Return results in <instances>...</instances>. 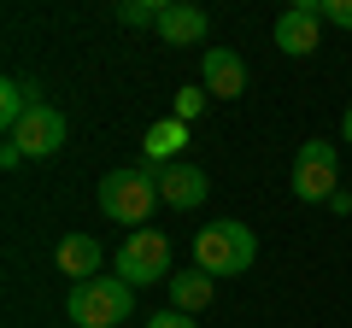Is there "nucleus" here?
<instances>
[{
  "label": "nucleus",
  "instance_id": "1",
  "mask_svg": "<svg viewBox=\"0 0 352 328\" xmlns=\"http://www.w3.org/2000/svg\"><path fill=\"white\" fill-rule=\"evenodd\" d=\"M159 176H164V164H135V170H112V176H100V211L112 217V223L124 229H147L153 205H164L159 194Z\"/></svg>",
  "mask_w": 352,
  "mask_h": 328
},
{
  "label": "nucleus",
  "instance_id": "2",
  "mask_svg": "<svg viewBox=\"0 0 352 328\" xmlns=\"http://www.w3.org/2000/svg\"><path fill=\"white\" fill-rule=\"evenodd\" d=\"M252 258H258V235L247 223H235V217H217V223H206L194 235V270H206L212 281L252 270Z\"/></svg>",
  "mask_w": 352,
  "mask_h": 328
},
{
  "label": "nucleus",
  "instance_id": "3",
  "mask_svg": "<svg viewBox=\"0 0 352 328\" xmlns=\"http://www.w3.org/2000/svg\"><path fill=\"white\" fill-rule=\"evenodd\" d=\"M65 311H71L76 328H118V323H129V311H135V288H129L124 276L76 281L71 299H65Z\"/></svg>",
  "mask_w": 352,
  "mask_h": 328
},
{
  "label": "nucleus",
  "instance_id": "4",
  "mask_svg": "<svg viewBox=\"0 0 352 328\" xmlns=\"http://www.w3.org/2000/svg\"><path fill=\"white\" fill-rule=\"evenodd\" d=\"M294 194H300L305 205H317V200H335L340 194V152H335V141H305L300 152H294Z\"/></svg>",
  "mask_w": 352,
  "mask_h": 328
},
{
  "label": "nucleus",
  "instance_id": "5",
  "mask_svg": "<svg viewBox=\"0 0 352 328\" xmlns=\"http://www.w3.org/2000/svg\"><path fill=\"white\" fill-rule=\"evenodd\" d=\"M118 276L129 288H147V281H170V240L159 229H135V235L118 246Z\"/></svg>",
  "mask_w": 352,
  "mask_h": 328
},
{
  "label": "nucleus",
  "instance_id": "6",
  "mask_svg": "<svg viewBox=\"0 0 352 328\" xmlns=\"http://www.w3.org/2000/svg\"><path fill=\"white\" fill-rule=\"evenodd\" d=\"M65 135H71V124H65V112H53V106L41 100L36 112L24 117V124H18L12 135H6V141H18V147H24V159H53V152L65 147Z\"/></svg>",
  "mask_w": 352,
  "mask_h": 328
},
{
  "label": "nucleus",
  "instance_id": "7",
  "mask_svg": "<svg viewBox=\"0 0 352 328\" xmlns=\"http://www.w3.org/2000/svg\"><path fill=\"white\" fill-rule=\"evenodd\" d=\"M200 89L212 94V100H241V94H247V59H241L235 47H206Z\"/></svg>",
  "mask_w": 352,
  "mask_h": 328
},
{
  "label": "nucleus",
  "instance_id": "8",
  "mask_svg": "<svg viewBox=\"0 0 352 328\" xmlns=\"http://www.w3.org/2000/svg\"><path fill=\"white\" fill-rule=\"evenodd\" d=\"M317 24H323V0H294L288 12L276 18V47L288 53V59L317 53Z\"/></svg>",
  "mask_w": 352,
  "mask_h": 328
},
{
  "label": "nucleus",
  "instance_id": "9",
  "mask_svg": "<svg viewBox=\"0 0 352 328\" xmlns=\"http://www.w3.org/2000/svg\"><path fill=\"white\" fill-rule=\"evenodd\" d=\"M159 194H164V205H176V211H194V205H206L212 182H206V170H200V164H164Z\"/></svg>",
  "mask_w": 352,
  "mask_h": 328
},
{
  "label": "nucleus",
  "instance_id": "10",
  "mask_svg": "<svg viewBox=\"0 0 352 328\" xmlns=\"http://www.w3.org/2000/svg\"><path fill=\"white\" fill-rule=\"evenodd\" d=\"M53 258H59V270L71 276V288H76V281H94L100 264H106V253H100V240H94V235H65Z\"/></svg>",
  "mask_w": 352,
  "mask_h": 328
},
{
  "label": "nucleus",
  "instance_id": "11",
  "mask_svg": "<svg viewBox=\"0 0 352 328\" xmlns=\"http://www.w3.org/2000/svg\"><path fill=\"white\" fill-rule=\"evenodd\" d=\"M206 30H212V18L200 12V6H188V0H170L159 18V36L170 41V47H194V41H206Z\"/></svg>",
  "mask_w": 352,
  "mask_h": 328
},
{
  "label": "nucleus",
  "instance_id": "12",
  "mask_svg": "<svg viewBox=\"0 0 352 328\" xmlns=\"http://www.w3.org/2000/svg\"><path fill=\"white\" fill-rule=\"evenodd\" d=\"M141 147H147L153 164H182V147H188V124L182 117H159V124L141 135Z\"/></svg>",
  "mask_w": 352,
  "mask_h": 328
},
{
  "label": "nucleus",
  "instance_id": "13",
  "mask_svg": "<svg viewBox=\"0 0 352 328\" xmlns=\"http://www.w3.org/2000/svg\"><path fill=\"white\" fill-rule=\"evenodd\" d=\"M36 106H41V89H36V82H24V76H6V82H0V129H6V135H12Z\"/></svg>",
  "mask_w": 352,
  "mask_h": 328
},
{
  "label": "nucleus",
  "instance_id": "14",
  "mask_svg": "<svg viewBox=\"0 0 352 328\" xmlns=\"http://www.w3.org/2000/svg\"><path fill=\"white\" fill-rule=\"evenodd\" d=\"M164 288H170V311H182V316L206 311V305H212V293H217L206 270H182V276H176V281H164Z\"/></svg>",
  "mask_w": 352,
  "mask_h": 328
},
{
  "label": "nucleus",
  "instance_id": "15",
  "mask_svg": "<svg viewBox=\"0 0 352 328\" xmlns=\"http://www.w3.org/2000/svg\"><path fill=\"white\" fill-rule=\"evenodd\" d=\"M164 6H170V0H124V6H118V24L124 30H159Z\"/></svg>",
  "mask_w": 352,
  "mask_h": 328
},
{
  "label": "nucleus",
  "instance_id": "16",
  "mask_svg": "<svg viewBox=\"0 0 352 328\" xmlns=\"http://www.w3.org/2000/svg\"><path fill=\"white\" fill-rule=\"evenodd\" d=\"M206 100H212L206 89H176V112H170V117H182V124H194V117L206 112Z\"/></svg>",
  "mask_w": 352,
  "mask_h": 328
},
{
  "label": "nucleus",
  "instance_id": "17",
  "mask_svg": "<svg viewBox=\"0 0 352 328\" xmlns=\"http://www.w3.org/2000/svg\"><path fill=\"white\" fill-rule=\"evenodd\" d=\"M323 24H340V30H352V0H323Z\"/></svg>",
  "mask_w": 352,
  "mask_h": 328
},
{
  "label": "nucleus",
  "instance_id": "18",
  "mask_svg": "<svg viewBox=\"0 0 352 328\" xmlns=\"http://www.w3.org/2000/svg\"><path fill=\"white\" fill-rule=\"evenodd\" d=\"M147 328H200V323L182 316V311H159V316H147Z\"/></svg>",
  "mask_w": 352,
  "mask_h": 328
},
{
  "label": "nucleus",
  "instance_id": "19",
  "mask_svg": "<svg viewBox=\"0 0 352 328\" xmlns=\"http://www.w3.org/2000/svg\"><path fill=\"white\" fill-rule=\"evenodd\" d=\"M18 164H24V147H18V141H6V147H0V170H18Z\"/></svg>",
  "mask_w": 352,
  "mask_h": 328
},
{
  "label": "nucleus",
  "instance_id": "20",
  "mask_svg": "<svg viewBox=\"0 0 352 328\" xmlns=\"http://www.w3.org/2000/svg\"><path fill=\"white\" fill-rule=\"evenodd\" d=\"M340 141H352V106H346V117H340Z\"/></svg>",
  "mask_w": 352,
  "mask_h": 328
}]
</instances>
